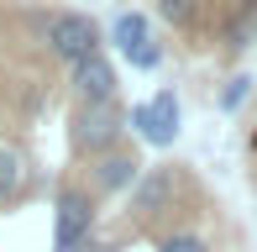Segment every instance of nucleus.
<instances>
[{
    "instance_id": "2",
    "label": "nucleus",
    "mask_w": 257,
    "mask_h": 252,
    "mask_svg": "<svg viewBox=\"0 0 257 252\" xmlns=\"http://www.w3.org/2000/svg\"><path fill=\"white\" fill-rule=\"evenodd\" d=\"M37 32H42V48L53 53L58 63H84L105 53V32L95 16H84V11H37Z\"/></svg>"
},
{
    "instance_id": "3",
    "label": "nucleus",
    "mask_w": 257,
    "mask_h": 252,
    "mask_svg": "<svg viewBox=\"0 0 257 252\" xmlns=\"http://www.w3.org/2000/svg\"><path fill=\"white\" fill-rule=\"evenodd\" d=\"M121 137H126V110L121 105H79L74 100V110H68V142H74L79 158L95 163V158L121 147Z\"/></svg>"
},
{
    "instance_id": "1",
    "label": "nucleus",
    "mask_w": 257,
    "mask_h": 252,
    "mask_svg": "<svg viewBox=\"0 0 257 252\" xmlns=\"http://www.w3.org/2000/svg\"><path fill=\"white\" fill-rule=\"evenodd\" d=\"M95 189L84 179H63L53 189V252H100V236H95Z\"/></svg>"
},
{
    "instance_id": "7",
    "label": "nucleus",
    "mask_w": 257,
    "mask_h": 252,
    "mask_svg": "<svg viewBox=\"0 0 257 252\" xmlns=\"http://www.w3.org/2000/svg\"><path fill=\"white\" fill-rule=\"evenodd\" d=\"M68 84H74L79 105H115V95H121V74H115V63L105 58V53L74 63L68 68Z\"/></svg>"
},
{
    "instance_id": "9",
    "label": "nucleus",
    "mask_w": 257,
    "mask_h": 252,
    "mask_svg": "<svg viewBox=\"0 0 257 252\" xmlns=\"http://www.w3.org/2000/svg\"><path fill=\"white\" fill-rule=\"evenodd\" d=\"M147 37H153V21H147L142 11H121V16L110 21V48L115 53L137 48V42H147Z\"/></svg>"
},
{
    "instance_id": "6",
    "label": "nucleus",
    "mask_w": 257,
    "mask_h": 252,
    "mask_svg": "<svg viewBox=\"0 0 257 252\" xmlns=\"http://www.w3.org/2000/svg\"><path fill=\"white\" fill-rule=\"evenodd\" d=\"M142 179V158L132 153V147H115V153H105L89 163L84 184L95 189V200H110V194H132V184Z\"/></svg>"
},
{
    "instance_id": "11",
    "label": "nucleus",
    "mask_w": 257,
    "mask_h": 252,
    "mask_svg": "<svg viewBox=\"0 0 257 252\" xmlns=\"http://www.w3.org/2000/svg\"><path fill=\"white\" fill-rule=\"evenodd\" d=\"M153 247H158V252H215V247H210V236L194 231V226H168V231L153 236Z\"/></svg>"
},
{
    "instance_id": "13",
    "label": "nucleus",
    "mask_w": 257,
    "mask_h": 252,
    "mask_svg": "<svg viewBox=\"0 0 257 252\" xmlns=\"http://www.w3.org/2000/svg\"><path fill=\"white\" fill-rule=\"evenodd\" d=\"M252 42H257V27H252L247 16H236V11H231V21L220 27V53H226V58H241Z\"/></svg>"
},
{
    "instance_id": "5",
    "label": "nucleus",
    "mask_w": 257,
    "mask_h": 252,
    "mask_svg": "<svg viewBox=\"0 0 257 252\" xmlns=\"http://www.w3.org/2000/svg\"><path fill=\"white\" fill-rule=\"evenodd\" d=\"M173 194H179V163H153L142 168V179L126 194V221H153V215L173 210Z\"/></svg>"
},
{
    "instance_id": "4",
    "label": "nucleus",
    "mask_w": 257,
    "mask_h": 252,
    "mask_svg": "<svg viewBox=\"0 0 257 252\" xmlns=\"http://www.w3.org/2000/svg\"><path fill=\"white\" fill-rule=\"evenodd\" d=\"M126 126H132L147 147H173L179 142V95H173V84H163L153 100H137V105L126 110Z\"/></svg>"
},
{
    "instance_id": "12",
    "label": "nucleus",
    "mask_w": 257,
    "mask_h": 252,
    "mask_svg": "<svg viewBox=\"0 0 257 252\" xmlns=\"http://www.w3.org/2000/svg\"><path fill=\"white\" fill-rule=\"evenodd\" d=\"M252 95H257V79L252 74H231L226 84H220V95H215V110H220V116H236Z\"/></svg>"
},
{
    "instance_id": "14",
    "label": "nucleus",
    "mask_w": 257,
    "mask_h": 252,
    "mask_svg": "<svg viewBox=\"0 0 257 252\" xmlns=\"http://www.w3.org/2000/svg\"><path fill=\"white\" fill-rule=\"evenodd\" d=\"M236 16H247L252 27H257V0H236Z\"/></svg>"
},
{
    "instance_id": "10",
    "label": "nucleus",
    "mask_w": 257,
    "mask_h": 252,
    "mask_svg": "<svg viewBox=\"0 0 257 252\" xmlns=\"http://www.w3.org/2000/svg\"><path fill=\"white\" fill-rule=\"evenodd\" d=\"M153 11H158L163 27L194 32V27H200V16H205V0H153Z\"/></svg>"
},
{
    "instance_id": "8",
    "label": "nucleus",
    "mask_w": 257,
    "mask_h": 252,
    "mask_svg": "<svg viewBox=\"0 0 257 252\" xmlns=\"http://www.w3.org/2000/svg\"><path fill=\"white\" fill-rule=\"evenodd\" d=\"M27 184H32V163L16 147L0 142V205H16L21 194H27Z\"/></svg>"
}]
</instances>
